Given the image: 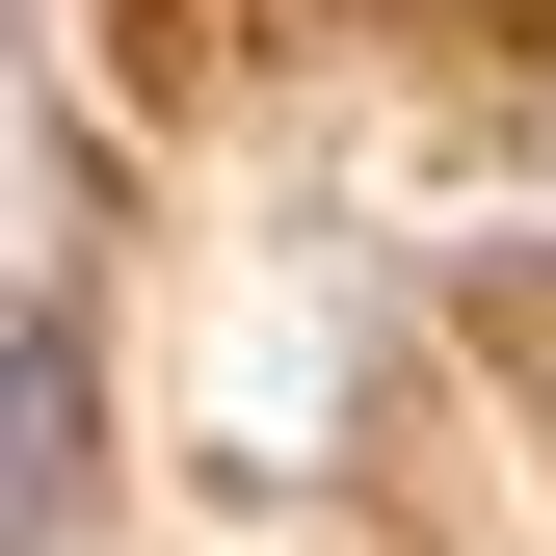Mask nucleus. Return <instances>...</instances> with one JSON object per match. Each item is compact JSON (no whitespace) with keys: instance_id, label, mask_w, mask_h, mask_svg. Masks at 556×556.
<instances>
[{"instance_id":"obj_1","label":"nucleus","mask_w":556,"mask_h":556,"mask_svg":"<svg viewBox=\"0 0 556 556\" xmlns=\"http://www.w3.org/2000/svg\"><path fill=\"white\" fill-rule=\"evenodd\" d=\"M27 530H80V344L27 318Z\"/></svg>"}]
</instances>
